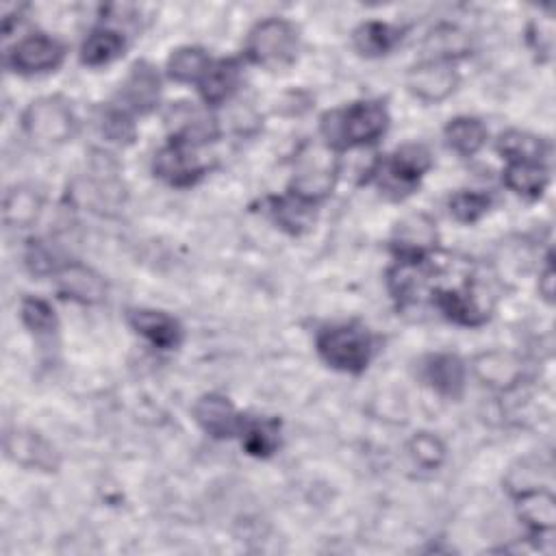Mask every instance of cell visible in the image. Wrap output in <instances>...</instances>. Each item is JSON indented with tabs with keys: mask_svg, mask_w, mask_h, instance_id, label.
<instances>
[{
	"mask_svg": "<svg viewBox=\"0 0 556 556\" xmlns=\"http://www.w3.org/2000/svg\"><path fill=\"white\" fill-rule=\"evenodd\" d=\"M267 213L282 230L291 235L306 232L315 222V204H308L289 191L280 198H267Z\"/></svg>",
	"mask_w": 556,
	"mask_h": 556,
	"instance_id": "obj_23",
	"label": "cell"
},
{
	"mask_svg": "<svg viewBox=\"0 0 556 556\" xmlns=\"http://www.w3.org/2000/svg\"><path fill=\"white\" fill-rule=\"evenodd\" d=\"M4 454L15 465H22L26 469H41V471H54L59 467V456L54 447L33 430H9L4 434Z\"/></svg>",
	"mask_w": 556,
	"mask_h": 556,
	"instance_id": "obj_17",
	"label": "cell"
},
{
	"mask_svg": "<svg viewBox=\"0 0 556 556\" xmlns=\"http://www.w3.org/2000/svg\"><path fill=\"white\" fill-rule=\"evenodd\" d=\"M339 172L341 161L334 148H330L324 139L304 141L295 152L289 193L308 204H319L332 193Z\"/></svg>",
	"mask_w": 556,
	"mask_h": 556,
	"instance_id": "obj_2",
	"label": "cell"
},
{
	"mask_svg": "<svg viewBox=\"0 0 556 556\" xmlns=\"http://www.w3.org/2000/svg\"><path fill=\"white\" fill-rule=\"evenodd\" d=\"M128 324L137 334L159 350H176L182 343L180 321L165 311L132 308L128 311Z\"/></svg>",
	"mask_w": 556,
	"mask_h": 556,
	"instance_id": "obj_19",
	"label": "cell"
},
{
	"mask_svg": "<svg viewBox=\"0 0 556 556\" xmlns=\"http://www.w3.org/2000/svg\"><path fill=\"white\" fill-rule=\"evenodd\" d=\"M211 56L204 48L198 46H182L178 50H174L167 59V76L176 83H193L198 85L200 78L204 76V72L211 65Z\"/></svg>",
	"mask_w": 556,
	"mask_h": 556,
	"instance_id": "obj_29",
	"label": "cell"
},
{
	"mask_svg": "<svg viewBox=\"0 0 556 556\" xmlns=\"http://www.w3.org/2000/svg\"><path fill=\"white\" fill-rule=\"evenodd\" d=\"M491 208V195L482 191H467L460 189L450 195L447 200V211L450 215L460 222V224H473L478 222L486 211Z\"/></svg>",
	"mask_w": 556,
	"mask_h": 556,
	"instance_id": "obj_34",
	"label": "cell"
},
{
	"mask_svg": "<svg viewBox=\"0 0 556 556\" xmlns=\"http://www.w3.org/2000/svg\"><path fill=\"white\" fill-rule=\"evenodd\" d=\"M56 291L78 304H100L106 298V282L104 278L78 261H67L63 265H56L52 271Z\"/></svg>",
	"mask_w": 556,
	"mask_h": 556,
	"instance_id": "obj_14",
	"label": "cell"
},
{
	"mask_svg": "<svg viewBox=\"0 0 556 556\" xmlns=\"http://www.w3.org/2000/svg\"><path fill=\"white\" fill-rule=\"evenodd\" d=\"M195 424L213 439H230L241 434L245 417L237 413L232 402L222 393H204L195 400L193 408Z\"/></svg>",
	"mask_w": 556,
	"mask_h": 556,
	"instance_id": "obj_15",
	"label": "cell"
},
{
	"mask_svg": "<svg viewBox=\"0 0 556 556\" xmlns=\"http://www.w3.org/2000/svg\"><path fill=\"white\" fill-rule=\"evenodd\" d=\"M539 293L552 302L554 300V267H552V254H547V263L539 276Z\"/></svg>",
	"mask_w": 556,
	"mask_h": 556,
	"instance_id": "obj_36",
	"label": "cell"
},
{
	"mask_svg": "<svg viewBox=\"0 0 556 556\" xmlns=\"http://www.w3.org/2000/svg\"><path fill=\"white\" fill-rule=\"evenodd\" d=\"M443 137L447 148L454 150L458 156H473L486 143L489 130L482 119L471 115H458L445 124Z\"/></svg>",
	"mask_w": 556,
	"mask_h": 556,
	"instance_id": "obj_24",
	"label": "cell"
},
{
	"mask_svg": "<svg viewBox=\"0 0 556 556\" xmlns=\"http://www.w3.org/2000/svg\"><path fill=\"white\" fill-rule=\"evenodd\" d=\"M41 195L28 187H13L4 195V222L13 228H28L41 213Z\"/></svg>",
	"mask_w": 556,
	"mask_h": 556,
	"instance_id": "obj_30",
	"label": "cell"
},
{
	"mask_svg": "<svg viewBox=\"0 0 556 556\" xmlns=\"http://www.w3.org/2000/svg\"><path fill=\"white\" fill-rule=\"evenodd\" d=\"M98 128L102 132V137L111 143H130L135 139V122L132 115L128 111H124L117 104L104 106L100 117H98Z\"/></svg>",
	"mask_w": 556,
	"mask_h": 556,
	"instance_id": "obj_33",
	"label": "cell"
},
{
	"mask_svg": "<svg viewBox=\"0 0 556 556\" xmlns=\"http://www.w3.org/2000/svg\"><path fill=\"white\" fill-rule=\"evenodd\" d=\"M497 152L506 161H536V163L547 165V159L552 154V146L543 137H536V135L526 132V130L510 128V130L500 135Z\"/></svg>",
	"mask_w": 556,
	"mask_h": 556,
	"instance_id": "obj_27",
	"label": "cell"
},
{
	"mask_svg": "<svg viewBox=\"0 0 556 556\" xmlns=\"http://www.w3.org/2000/svg\"><path fill=\"white\" fill-rule=\"evenodd\" d=\"M517 517L532 534L552 532L556 526V497L545 486H521L515 491Z\"/></svg>",
	"mask_w": 556,
	"mask_h": 556,
	"instance_id": "obj_20",
	"label": "cell"
},
{
	"mask_svg": "<svg viewBox=\"0 0 556 556\" xmlns=\"http://www.w3.org/2000/svg\"><path fill=\"white\" fill-rule=\"evenodd\" d=\"M63 59H65V46L59 39L43 33H35L20 39L4 54L7 67L24 76L52 72L63 63Z\"/></svg>",
	"mask_w": 556,
	"mask_h": 556,
	"instance_id": "obj_8",
	"label": "cell"
},
{
	"mask_svg": "<svg viewBox=\"0 0 556 556\" xmlns=\"http://www.w3.org/2000/svg\"><path fill=\"white\" fill-rule=\"evenodd\" d=\"M400 39L402 30L380 20H367L352 33V46L363 56H382L391 52Z\"/></svg>",
	"mask_w": 556,
	"mask_h": 556,
	"instance_id": "obj_25",
	"label": "cell"
},
{
	"mask_svg": "<svg viewBox=\"0 0 556 556\" xmlns=\"http://www.w3.org/2000/svg\"><path fill=\"white\" fill-rule=\"evenodd\" d=\"M241 443L248 454L265 458L276 452L280 443V421L278 419H248L241 428Z\"/></svg>",
	"mask_w": 556,
	"mask_h": 556,
	"instance_id": "obj_31",
	"label": "cell"
},
{
	"mask_svg": "<svg viewBox=\"0 0 556 556\" xmlns=\"http://www.w3.org/2000/svg\"><path fill=\"white\" fill-rule=\"evenodd\" d=\"M20 317H22L24 326L37 337H52L59 328L54 308L43 298H37V295H26L22 300Z\"/></svg>",
	"mask_w": 556,
	"mask_h": 556,
	"instance_id": "obj_32",
	"label": "cell"
},
{
	"mask_svg": "<svg viewBox=\"0 0 556 556\" xmlns=\"http://www.w3.org/2000/svg\"><path fill=\"white\" fill-rule=\"evenodd\" d=\"M300 33L285 17H265L252 26L245 39V56L261 67H285L295 61Z\"/></svg>",
	"mask_w": 556,
	"mask_h": 556,
	"instance_id": "obj_5",
	"label": "cell"
},
{
	"mask_svg": "<svg viewBox=\"0 0 556 556\" xmlns=\"http://www.w3.org/2000/svg\"><path fill=\"white\" fill-rule=\"evenodd\" d=\"M161 100V76L148 61H137L128 70L117 91V106L130 115H148L159 106Z\"/></svg>",
	"mask_w": 556,
	"mask_h": 556,
	"instance_id": "obj_9",
	"label": "cell"
},
{
	"mask_svg": "<svg viewBox=\"0 0 556 556\" xmlns=\"http://www.w3.org/2000/svg\"><path fill=\"white\" fill-rule=\"evenodd\" d=\"M504 185L528 200H536L545 193L549 182V167L536 161H506Z\"/></svg>",
	"mask_w": 556,
	"mask_h": 556,
	"instance_id": "obj_22",
	"label": "cell"
},
{
	"mask_svg": "<svg viewBox=\"0 0 556 556\" xmlns=\"http://www.w3.org/2000/svg\"><path fill=\"white\" fill-rule=\"evenodd\" d=\"M22 130L39 146H59L74 137L76 115L63 96H41L24 109Z\"/></svg>",
	"mask_w": 556,
	"mask_h": 556,
	"instance_id": "obj_6",
	"label": "cell"
},
{
	"mask_svg": "<svg viewBox=\"0 0 556 556\" xmlns=\"http://www.w3.org/2000/svg\"><path fill=\"white\" fill-rule=\"evenodd\" d=\"M432 165V154L424 143H404L387 161H376L369 169L382 195L391 200L408 198Z\"/></svg>",
	"mask_w": 556,
	"mask_h": 556,
	"instance_id": "obj_4",
	"label": "cell"
},
{
	"mask_svg": "<svg viewBox=\"0 0 556 556\" xmlns=\"http://www.w3.org/2000/svg\"><path fill=\"white\" fill-rule=\"evenodd\" d=\"M434 306L458 326H480L489 319V306L478 295L473 282H460L456 287L437 285L432 291Z\"/></svg>",
	"mask_w": 556,
	"mask_h": 556,
	"instance_id": "obj_12",
	"label": "cell"
},
{
	"mask_svg": "<svg viewBox=\"0 0 556 556\" xmlns=\"http://www.w3.org/2000/svg\"><path fill=\"white\" fill-rule=\"evenodd\" d=\"M241 83V65L237 59H217L211 61L208 70L198 83L200 98L206 106L224 104Z\"/></svg>",
	"mask_w": 556,
	"mask_h": 556,
	"instance_id": "obj_21",
	"label": "cell"
},
{
	"mask_svg": "<svg viewBox=\"0 0 556 556\" xmlns=\"http://www.w3.org/2000/svg\"><path fill=\"white\" fill-rule=\"evenodd\" d=\"M208 169L211 163L206 154H202V146L176 139H169L165 146H161L152 159L154 176H159L163 182L172 187H191Z\"/></svg>",
	"mask_w": 556,
	"mask_h": 556,
	"instance_id": "obj_7",
	"label": "cell"
},
{
	"mask_svg": "<svg viewBox=\"0 0 556 556\" xmlns=\"http://www.w3.org/2000/svg\"><path fill=\"white\" fill-rule=\"evenodd\" d=\"M165 124L169 128V139L206 146L219 137L217 119L208 109H200L193 102H176L165 113Z\"/></svg>",
	"mask_w": 556,
	"mask_h": 556,
	"instance_id": "obj_13",
	"label": "cell"
},
{
	"mask_svg": "<svg viewBox=\"0 0 556 556\" xmlns=\"http://www.w3.org/2000/svg\"><path fill=\"white\" fill-rule=\"evenodd\" d=\"M421 378L428 387H432L439 395L456 400L465 391L467 367L458 354L437 352L424 358Z\"/></svg>",
	"mask_w": 556,
	"mask_h": 556,
	"instance_id": "obj_18",
	"label": "cell"
},
{
	"mask_svg": "<svg viewBox=\"0 0 556 556\" xmlns=\"http://www.w3.org/2000/svg\"><path fill=\"white\" fill-rule=\"evenodd\" d=\"M408 454L419 467L437 469L445 458V445L432 432H417L408 441Z\"/></svg>",
	"mask_w": 556,
	"mask_h": 556,
	"instance_id": "obj_35",
	"label": "cell"
},
{
	"mask_svg": "<svg viewBox=\"0 0 556 556\" xmlns=\"http://www.w3.org/2000/svg\"><path fill=\"white\" fill-rule=\"evenodd\" d=\"M389 128V113L380 100H358L321 115L319 132L324 141L339 150L378 141Z\"/></svg>",
	"mask_w": 556,
	"mask_h": 556,
	"instance_id": "obj_1",
	"label": "cell"
},
{
	"mask_svg": "<svg viewBox=\"0 0 556 556\" xmlns=\"http://www.w3.org/2000/svg\"><path fill=\"white\" fill-rule=\"evenodd\" d=\"M124 50H126V37L119 30L109 26H98L85 37L80 46V61L89 67H100L119 59Z\"/></svg>",
	"mask_w": 556,
	"mask_h": 556,
	"instance_id": "obj_26",
	"label": "cell"
},
{
	"mask_svg": "<svg viewBox=\"0 0 556 556\" xmlns=\"http://www.w3.org/2000/svg\"><path fill=\"white\" fill-rule=\"evenodd\" d=\"M319 358L332 369L361 374L374 354V337L361 324H332L317 332Z\"/></svg>",
	"mask_w": 556,
	"mask_h": 556,
	"instance_id": "obj_3",
	"label": "cell"
},
{
	"mask_svg": "<svg viewBox=\"0 0 556 556\" xmlns=\"http://www.w3.org/2000/svg\"><path fill=\"white\" fill-rule=\"evenodd\" d=\"M458 87V72L450 61L428 59L406 72V89L421 102L437 104L454 93Z\"/></svg>",
	"mask_w": 556,
	"mask_h": 556,
	"instance_id": "obj_10",
	"label": "cell"
},
{
	"mask_svg": "<svg viewBox=\"0 0 556 556\" xmlns=\"http://www.w3.org/2000/svg\"><path fill=\"white\" fill-rule=\"evenodd\" d=\"M473 376L489 389L513 391L523 380V361L510 350H486L471 361Z\"/></svg>",
	"mask_w": 556,
	"mask_h": 556,
	"instance_id": "obj_16",
	"label": "cell"
},
{
	"mask_svg": "<svg viewBox=\"0 0 556 556\" xmlns=\"http://www.w3.org/2000/svg\"><path fill=\"white\" fill-rule=\"evenodd\" d=\"M437 224L426 213L402 217L391 235V252L397 261H419L437 248Z\"/></svg>",
	"mask_w": 556,
	"mask_h": 556,
	"instance_id": "obj_11",
	"label": "cell"
},
{
	"mask_svg": "<svg viewBox=\"0 0 556 556\" xmlns=\"http://www.w3.org/2000/svg\"><path fill=\"white\" fill-rule=\"evenodd\" d=\"M424 48L428 52H432L434 59L452 63L454 59H463L469 54L471 41L463 28H458L454 24H439L437 28H432L426 35Z\"/></svg>",
	"mask_w": 556,
	"mask_h": 556,
	"instance_id": "obj_28",
	"label": "cell"
}]
</instances>
